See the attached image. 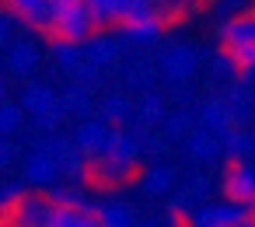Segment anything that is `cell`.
Listing matches in <instances>:
<instances>
[{
    "mask_svg": "<svg viewBox=\"0 0 255 227\" xmlns=\"http://www.w3.org/2000/svg\"><path fill=\"white\" fill-rule=\"evenodd\" d=\"M136 161H140V143H136V136L112 126L105 150L91 161V171L98 175V182L119 185V182H126V178L136 171Z\"/></svg>",
    "mask_w": 255,
    "mask_h": 227,
    "instance_id": "1",
    "label": "cell"
},
{
    "mask_svg": "<svg viewBox=\"0 0 255 227\" xmlns=\"http://www.w3.org/2000/svg\"><path fill=\"white\" fill-rule=\"evenodd\" d=\"M95 28H98V21H95V14H91V7L84 4V0H70V4H56L49 35H53L56 42L84 46V42L95 39Z\"/></svg>",
    "mask_w": 255,
    "mask_h": 227,
    "instance_id": "2",
    "label": "cell"
},
{
    "mask_svg": "<svg viewBox=\"0 0 255 227\" xmlns=\"http://www.w3.org/2000/svg\"><path fill=\"white\" fill-rule=\"evenodd\" d=\"M53 213V199L42 192H21L14 203H7L4 210V224L7 227H46Z\"/></svg>",
    "mask_w": 255,
    "mask_h": 227,
    "instance_id": "3",
    "label": "cell"
},
{
    "mask_svg": "<svg viewBox=\"0 0 255 227\" xmlns=\"http://www.w3.org/2000/svg\"><path fill=\"white\" fill-rule=\"evenodd\" d=\"M224 196H227V203H238L245 210H255V164L252 161H231L227 164Z\"/></svg>",
    "mask_w": 255,
    "mask_h": 227,
    "instance_id": "4",
    "label": "cell"
},
{
    "mask_svg": "<svg viewBox=\"0 0 255 227\" xmlns=\"http://www.w3.org/2000/svg\"><path fill=\"white\" fill-rule=\"evenodd\" d=\"M252 210L238 203H203L199 210L189 213V227H220V224H245Z\"/></svg>",
    "mask_w": 255,
    "mask_h": 227,
    "instance_id": "5",
    "label": "cell"
},
{
    "mask_svg": "<svg viewBox=\"0 0 255 227\" xmlns=\"http://www.w3.org/2000/svg\"><path fill=\"white\" fill-rule=\"evenodd\" d=\"M4 7L11 18H18L21 25L35 28V32H49L53 28V0H4Z\"/></svg>",
    "mask_w": 255,
    "mask_h": 227,
    "instance_id": "6",
    "label": "cell"
},
{
    "mask_svg": "<svg viewBox=\"0 0 255 227\" xmlns=\"http://www.w3.org/2000/svg\"><path fill=\"white\" fill-rule=\"evenodd\" d=\"M109 133H112V126H109L105 119H84V122L77 126V133H74V143H77V150L84 154V161H95V157L105 150V143H109Z\"/></svg>",
    "mask_w": 255,
    "mask_h": 227,
    "instance_id": "7",
    "label": "cell"
},
{
    "mask_svg": "<svg viewBox=\"0 0 255 227\" xmlns=\"http://www.w3.org/2000/svg\"><path fill=\"white\" fill-rule=\"evenodd\" d=\"M161 74L168 81H189L196 74V49L189 46H171L164 56H161Z\"/></svg>",
    "mask_w": 255,
    "mask_h": 227,
    "instance_id": "8",
    "label": "cell"
},
{
    "mask_svg": "<svg viewBox=\"0 0 255 227\" xmlns=\"http://www.w3.org/2000/svg\"><path fill=\"white\" fill-rule=\"evenodd\" d=\"M245 42H255V14H234L231 21L220 25V46L224 49H234Z\"/></svg>",
    "mask_w": 255,
    "mask_h": 227,
    "instance_id": "9",
    "label": "cell"
},
{
    "mask_svg": "<svg viewBox=\"0 0 255 227\" xmlns=\"http://www.w3.org/2000/svg\"><path fill=\"white\" fill-rule=\"evenodd\" d=\"M49 227H102V224H98V210H88V206H60V203H53Z\"/></svg>",
    "mask_w": 255,
    "mask_h": 227,
    "instance_id": "10",
    "label": "cell"
},
{
    "mask_svg": "<svg viewBox=\"0 0 255 227\" xmlns=\"http://www.w3.org/2000/svg\"><path fill=\"white\" fill-rule=\"evenodd\" d=\"M199 119H203V126H206L210 133H217V136H224L227 129H234V112H231L227 98H210V102H203Z\"/></svg>",
    "mask_w": 255,
    "mask_h": 227,
    "instance_id": "11",
    "label": "cell"
},
{
    "mask_svg": "<svg viewBox=\"0 0 255 227\" xmlns=\"http://www.w3.org/2000/svg\"><path fill=\"white\" fill-rule=\"evenodd\" d=\"M185 143H189V157H192V161H217V157L224 154L220 136L210 133L206 126H203V129H192V133L185 136Z\"/></svg>",
    "mask_w": 255,
    "mask_h": 227,
    "instance_id": "12",
    "label": "cell"
},
{
    "mask_svg": "<svg viewBox=\"0 0 255 227\" xmlns=\"http://www.w3.org/2000/svg\"><path fill=\"white\" fill-rule=\"evenodd\" d=\"M21 109H28L32 115H46V112L60 109V98L49 84H28L21 91Z\"/></svg>",
    "mask_w": 255,
    "mask_h": 227,
    "instance_id": "13",
    "label": "cell"
},
{
    "mask_svg": "<svg viewBox=\"0 0 255 227\" xmlns=\"http://www.w3.org/2000/svg\"><path fill=\"white\" fill-rule=\"evenodd\" d=\"M164 14H147V18H133V21H126V25H119L129 39H136V42H157L161 39V32H164Z\"/></svg>",
    "mask_w": 255,
    "mask_h": 227,
    "instance_id": "14",
    "label": "cell"
},
{
    "mask_svg": "<svg viewBox=\"0 0 255 227\" xmlns=\"http://www.w3.org/2000/svg\"><path fill=\"white\" fill-rule=\"evenodd\" d=\"M28 182L32 185H56V175H60V164L46 154V150H35L28 157V168H25Z\"/></svg>",
    "mask_w": 255,
    "mask_h": 227,
    "instance_id": "15",
    "label": "cell"
},
{
    "mask_svg": "<svg viewBox=\"0 0 255 227\" xmlns=\"http://www.w3.org/2000/svg\"><path fill=\"white\" fill-rule=\"evenodd\" d=\"M227 161H248V154H255V133L252 129H227L220 136Z\"/></svg>",
    "mask_w": 255,
    "mask_h": 227,
    "instance_id": "16",
    "label": "cell"
},
{
    "mask_svg": "<svg viewBox=\"0 0 255 227\" xmlns=\"http://www.w3.org/2000/svg\"><path fill=\"white\" fill-rule=\"evenodd\" d=\"M84 60L91 67L105 70V67H112L119 60V42L116 39H91V42H84Z\"/></svg>",
    "mask_w": 255,
    "mask_h": 227,
    "instance_id": "17",
    "label": "cell"
},
{
    "mask_svg": "<svg viewBox=\"0 0 255 227\" xmlns=\"http://www.w3.org/2000/svg\"><path fill=\"white\" fill-rule=\"evenodd\" d=\"M84 4L91 7V14H95V21L102 28V25H119L133 0H84Z\"/></svg>",
    "mask_w": 255,
    "mask_h": 227,
    "instance_id": "18",
    "label": "cell"
},
{
    "mask_svg": "<svg viewBox=\"0 0 255 227\" xmlns=\"http://www.w3.org/2000/svg\"><path fill=\"white\" fill-rule=\"evenodd\" d=\"M7 63H11V74L28 77V74L39 67V49H35L32 42H14V46H11V56H7Z\"/></svg>",
    "mask_w": 255,
    "mask_h": 227,
    "instance_id": "19",
    "label": "cell"
},
{
    "mask_svg": "<svg viewBox=\"0 0 255 227\" xmlns=\"http://www.w3.org/2000/svg\"><path fill=\"white\" fill-rule=\"evenodd\" d=\"M136 122L140 126H157V122H164V115H168V105H164V98L157 95V91H150V95H143V102H140V109H136Z\"/></svg>",
    "mask_w": 255,
    "mask_h": 227,
    "instance_id": "20",
    "label": "cell"
},
{
    "mask_svg": "<svg viewBox=\"0 0 255 227\" xmlns=\"http://www.w3.org/2000/svg\"><path fill=\"white\" fill-rule=\"evenodd\" d=\"M60 105H63V112L88 115V112H91V95H88V88H84V84H74V88H67V91H63Z\"/></svg>",
    "mask_w": 255,
    "mask_h": 227,
    "instance_id": "21",
    "label": "cell"
},
{
    "mask_svg": "<svg viewBox=\"0 0 255 227\" xmlns=\"http://www.w3.org/2000/svg\"><path fill=\"white\" fill-rule=\"evenodd\" d=\"M53 56L60 60V67L67 74H74L81 63H84V46H70V42H56L53 39Z\"/></svg>",
    "mask_w": 255,
    "mask_h": 227,
    "instance_id": "22",
    "label": "cell"
},
{
    "mask_svg": "<svg viewBox=\"0 0 255 227\" xmlns=\"http://www.w3.org/2000/svg\"><path fill=\"white\" fill-rule=\"evenodd\" d=\"M98 224L102 227H133V213L119 203H109V206L98 210Z\"/></svg>",
    "mask_w": 255,
    "mask_h": 227,
    "instance_id": "23",
    "label": "cell"
},
{
    "mask_svg": "<svg viewBox=\"0 0 255 227\" xmlns=\"http://www.w3.org/2000/svg\"><path fill=\"white\" fill-rule=\"evenodd\" d=\"M231 56V63L238 67V74H248L255 77V42H245V46H234V49H224Z\"/></svg>",
    "mask_w": 255,
    "mask_h": 227,
    "instance_id": "24",
    "label": "cell"
},
{
    "mask_svg": "<svg viewBox=\"0 0 255 227\" xmlns=\"http://www.w3.org/2000/svg\"><path fill=\"white\" fill-rule=\"evenodd\" d=\"M171 182H175V171H171V168H164V164L150 168V171H147V178H143L147 192H154V196H164V192L171 189Z\"/></svg>",
    "mask_w": 255,
    "mask_h": 227,
    "instance_id": "25",
    "label": "cell"
},
{
    "mask_svg": "<svg viewBox=\"0 0 255 227\" xmlns=\"http://www.w3.org/2000/svg\"><path fill=\"white\" fill-rule=\"evenodd\" d=\"M192 133V115L189 112H171V115H164V136L168 140H182V136H189Z\"/></svg>",
    "mask_w": 255,
    "mask_h": 227,
    "instance_id": "26",
    "label": "cell"
},
{
    "mask_svg": "<svg viewBox=\"0 0 255 227\" xmlns=\"http://www.w3.org/2000/svg\"><path fill=\"white\" fill-rule=\"evenodd\" d=\"M21 115H25V109H21V105L0 102V136H11L14 129H21Z\"/></svg>",
    "mask_w": 255,
    "mask_h": 227,
    "instance_id": "27",
    "label": "cell"
},
{
    "mask_svg": "<svg viewBox=\"0 0 255 227\" xmlns=\"http://www.w3.org/2000/svg\"><path fill=\"white\" fill-rule=\"evenodd\" d=\"M102 115H105V122H123V119L129 115V102H126L123 95H109V98L102 102Z\"/></svg>",
    "mask_w": 255,
    "mask_h": 227,
    "instance_id": "28",
    "label": "cell"
},
{
    "mask_svg": "<svg viewBox=\"0 0 255 227\" xmlns=\"http://www.w3.org/2000/svg\"><path fill=\"white\" fill-rule=\"evenodd\" d=\"M210 70H213V77H224V81H227V77H234V74H238V67H234V63H231V56H227V53H224V56H217V60H213V67H210Z\"/></svg>",
    "mask_w": 255,
    "mask_h": 227,
    "instance_id": "29",
    "label": "cell"
},
{
    "mask_svg": "<svg viewBox=\"0 0 255 227\" xmlns=\"http://www.w3.org/2000/svg\"><path fill=\"white\" fill-rule=\"evenodd\" d=\"M11 157H14V147L7 143V136H0V168L11 164Z\"/></svg>",
    "mask_w": 255,
    "mask_h": 227,
    "instance_id": "30",
    "label": "cell"
},
{
    "mask_svg": "<svg viewBox=\"0 0 255 227\" xmlns=\"http://www.w3.org/2000/svg\"><path fill=\"white\" fill-rule=\"evenodd\" d=\"M11 39V14H0V46Z\"/></svg>",
    "mask_w": 255,
    "mask_h": 227,
    "instance_id": "31",
    "label": "cell"
},
{
    "mask_svg": "<svg viewBox=\"0 0 255 227\" xmlns=\"http://www.w3.org/2000/svg\"><path fill=\"white\" fill-rule=\"evenodd\" d=\"M133 227H161V224H154V220H143V224H133Z\"/></svg>",
    "mask_w": 255,
    "mask_h": 227,
    "instance_id": "32",
    "label": "cell"
},
{
    "mask_svg": "<svg viewBox=\"0 0 255 227\" xmlns=\"http://www.w3.org/2000/svg\"><path fill=\"white\" fill-rule=\"evenodd\" d=\"M4 95H7V88H4V81H0V102H4Z\"/></svg>",
    "mask_w": 255,
    "mask_h": 227,
    "instance_id": "33",
    "label": "cell"
},
{
    "mask_svg": "<svg viewBox=\"0 0 255 227\" xmlns=\"http://www.w3.org/2000/svg\"><path fill=\"white\" fill-rule=\"evenodd\" d=\"M220 227H241V224H220Z\"/></svg>",
    "mask_w": 255,
    "mask_h": 227,
    "instance_id": "34",
    "label": "cell"
},
{
    "mask_svg": "<svg viewBox=\"0 0 255 227\" xmlns=\"http://www.w3.org/2000/svg\"><path fill=\"white\" fill-rule=\"evenodd\" d=\"M53 4H70V0H53Z\"/></svg>",
    "mask_w": 255,
    "mask_h": 227,
    "instance_id": "35",
    "label": "cell"
},
{
    "mask_svg": "<svg viewBox=\"0 0 255 227\" xmlns=\"http://www.w3.org/2000/svg\"><path fill=\"white\" fill-rule=\"evenodd\" d=\"M252 14H255V11H252Z\"/></svg>",
    "mask_w": 255,
    "mask_h": 227,
    "instance_id": "36",
    "label": "cell"
},
{
    "mask_svg": "<svg viewBox=\"0 0 255 227\" xmlns=\"http://www.w3.org/2000/svg\"><path fill=\"white\" fill-rule=\"evenodd\" d=\"M46 227H49V224H46Z\"/></svg>",
    "mask_w": 255,
    "mask_h": 227,
    "instance_id": "37",
    "label": "cell"
},
{
    "mask_svg": "<svg viewBox=\"0 0 255 227\" xmlns=\"http://www.w3.org/2000/svg\"><path fill=\"white\" fill-rule=\"evenodd\" d=\"M4 227H7V224H4Z\"/></svg>",
    "mask_w": 255,
    "mask_h": 227,
    "instance_id": "38",
    "label": "cell"
}]
</instances>
